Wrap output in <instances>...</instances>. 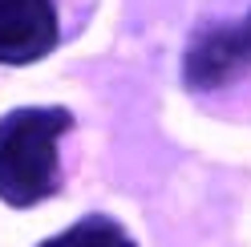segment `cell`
<instances>
[{
    "label": "cell",
    "instance_id": "6da1fadb",
    "mask_svg": "<svg viewBox=\"0 0 251 247\" xmlns=\"http://www.w3.org/2000/svg\"><path fill=\"white\" fill-rule=\"evenodd\" d=\"M69 126L73 114L61 105H25L0 118V203L25 211L57 195V142Z\"/></svg>",
    "mask_w": 251,
    "mask_h": 247
},
{
    "label": "cell",
    "instance_id": "3957f363",
    "mask_svg": "<svg viewBox=\"0 0 251 247\" xmlns=\"http://www.w3.org/2000/svg\"><path fill=\"white\" fill-rule=\"evenodd\" d=\"M53 0H0V65H33L57 49Z\"/></svg>",
    "mask_w": 251,
    "mask_h": 247
},
{
    "label": "cell",
    "instance_id": "7a4b0ae2",
    "mask_svg": "<svg viewBox=\"0 0 251 247\" xmlns=\"http://www.w3.org/2000/svg\"><path fill=\"white\" fill-rule=\"evenodd\" d=\"M243 69H251V12L199 28L182 53V81L199 94L223 89Z\"/></svg>",
    "mask_w": 251,
    "mask_h": 247
},
{
    "label": "cell",
    "instance_id": "277c9868",
    "mask_svg": "<svg viewBox=\"0 0 251 247\" xmlns=\"http://www.w3.org/2000/svg\"><path fill=\"white\" fill-rule=\"evenodd\" d=\"M37 247H138V243L130 239V231L118 219H109V215H85L73 227H65L61 235L41 239Z\"/></svg>",
    "mask_w": 251,
    "mask_h": 247
}]
</instances>
